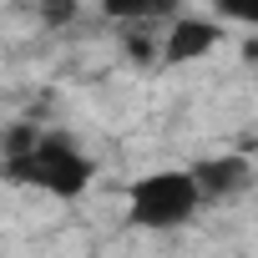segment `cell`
Returning a JSON list of instances; mask_svg holds the SVG:
<instances>
[{
	"instance_id": "3",
	"label": "cell",
	"mask_w": 258,
	"mask_h": 258,
	"mask_svg": "<svg viewBox=\"0 0 258 258\" xmlns=\"http://www.w3.org/2000/svg\"><path fill=\"white\" fill-rule=\"evenodd\" d=\"M228 26L218 16H172L162 26V66H192V61H208L218 46H223Z\"/></svg>"
},
{
	"instance_id": "5",
	"label": "cell",
	"mask_w": 258,
	"mask_h": 258,
	"mask_svg": "<svg viewBox=\"0 0 258 258\" xmlns=\"http://www.w3.org/2000/svg\"><path fill=\"white\" fill-rule=\"evenodd\" d=\"M96 11L116 26H167L182 16V0H96Z\"/></svg>"
},
{
	"instance_id": "7",
	"label": "cell",
	"mask_w": 258,
	"mask_h": 258,
	"mask_svg": "<svg viewBox=\"0 0 258 258\" xmlns=\"http://www.w3.org/2000/svg\"><path fill=\"white\" fill-rule=\"evenodd\" d=\"M213 16H218L223 26L258 31V0H213Z\"/></svg>"
},
{
	"instance_id": "2",
	"label": "cell",
	"mask_w": 258,
	"mask_h": 258,
	"mask_svg": "<svg viewBox=\"0 0 258 258\" xmlns=\"http://www.w3.org/2000/svg\"><path fill=\"white\" fill-rule=\"evenodd\" d=\"M208 208L192 167H157L126 187V223L142 233H177Z\"/></svg>"
},
{
	"instance_id": "1",
	"label": "cell",
	"mask_w": 258,
	"mask_h": 258,
	"mask_svg": "<svg viewBox=\"0 0 258 258\" xmlns=\"http://www.w3.org/2000/svg\"><path fill=\"white\" fill-rule=\"evenodd\" d=\"M6 182H21V187H36V192H51V198L71 203V198L91 192L96 157L81 152V142L66 137V132H41V142L26 157L6 162Z\"/></svg>"
},
{
	"instance_id": "4",
	"label": "cell",
	"mask_w": 258,
	"mask_h": 258,
	"mask_svg": "<svg viewBox=\"0 0 258 258\" xmlns=\"http://www.w3.org/2000/svg\"><path fill=\"white\" fill-rule=\"evenodd\" d=\"M192 177H198L208 208H213V203H238V198L253 192V182H258V172H253V162H248L243 152H213V157L192 162Z\"/></svg>"
},
{
	"instance_id": "6",
	"label": "cell",
	"mask_w": 258,
	"mask_h": 258,
	"mask_svg": "<svg viewBox=\"0 0 258 258\" xmlns=\"http://www.w3.org/2000/svg\"><path fill=\"white\" fill-rule=\"evenodd\" d=\"M36 16H41L46 31H66L81 16V0H36Z\"/></svg>"
}]
</instances>
